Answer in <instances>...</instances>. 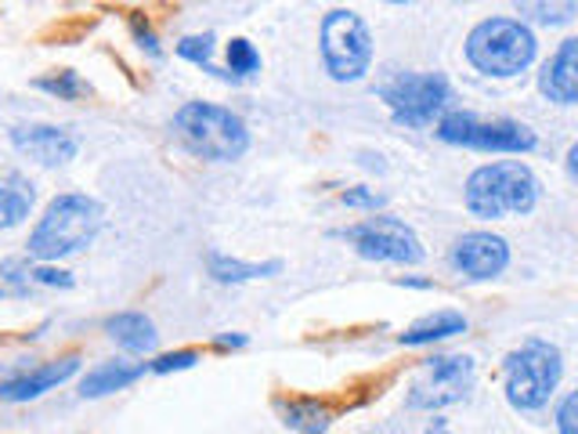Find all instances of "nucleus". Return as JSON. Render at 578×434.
Listing matches in <instances>:
<instances>
[{
	"instance_id": "f257e3e1",
	"label": "nucleus",
	"mask_w": 578,
	"mask_h": 434,
	"mask_svg": "<svg viewBox=\"0 0 578 434\" xmlns=\"http://www.w3.org/2000/svg\"><path fill=\"white\" fill-rule=\"evenodd\" d=\"M467 210L474 218H510V214H532L538 203V181L521 160H499L489 167H478L467 178Z\"/></svg>"
},
{
	"instance_id": "f03ea898",
	"label": "nucleus",
	"mask_w": 578,
	"mask_h": 434,
	"mask_svg": "<svg viewBox=\"0 0 578 434\" xmlns=\"http://www.w3.org/2000/svg\"><path fill=\"white\" fill-rule=\"evenodd\" d=\"M101 229V203L81 192H65L51 200L47 214L30 235V254L36 261H58L84 250Z\"/></svg>"
},
{
	"instance_id": "7ed1b4c3",
	"label": "nucleus",
	"mask_w": 578,
	"mask_h": 434,
	"mask_svg": "<svg viewBox=\"0 0 578 434\" xmlns=\"http://www.w3.org/2000/svg\"><path fill=\"white\" fill-rule=\"evenodd\" d=\"M174 130L178 138L189 145L195 156L203 160H239L249 149V130L246 124L225 105H210V102H189L174 113Z\"/></svg>"
},
{
	"instance_id": "20e7f679",
	"label": "nucleus",
	"mask_w": 578,
	"mask_h": 434,
	"mask_svg": "<svg viewBox=\"0 0 578 434\" xmlns=\"http://www.w3.org/2000/svg\"><path fill=\"white\" fill-rule=\"evenodd\" d=\"M467 62L484 76H517L535 62V33L521 19H484L467 36Z\"/></svg>"
},
{
	"instance_id": "39448f33",
	"label": "nucleus",
	"mask_w": 578,
	"mask_h": 434,
	"mask_svg": "<svg viewBox=\"0 0 578 434\" xmlns=\"http://www.w3.org/2000/svg\"><path fill=\"white\" fill-rule=\"evenodd\" d=\"M564 373L560 351L546 340H528L506 359V399L514 410H543Z\"/></svg>"
},
{
	"instance_id": "423d86ee",
	"label": "nucleus",
	"mask_w": 578,
	"mask_h": 434,
	"mask_svg": "<svg viewBox=\"0 0 578 434\" xmlns=\"http://www.w3.org/2000/svg\"><path fill=\"white\" fill-rule=\"evenodd\" d=\"M322 62L325 73L340 84H354L373 65V33L354 11H330L322 19Z\"/></svg>"
},
{
	"instance_id": "0eeeda50",
	"label": "nucleus",
	"mask_w": 578,
	"mask_h": 434,
	"mask_svg": "<svg viewBox=\"0 0 578 434\" xmlns=\"http://www.w3.org/2000/svg\"><path fill=\"white\" fill-rule=\"evenodd\" d=\"M394 124L402 127H427L449 105V81L441 73H398L379 87Z\"/></svg>"
},
{
	"instance_id": "6e6552de",
	"label": "nucleus",
	"mask_w": 578,
	"mask_h": 434,
	"mask_svg": "<svg viewBox=\"0 0 578 434\" xmlns=\"http://www.w3.org/2000/svg\"><path fill=\"white\" fill-rule=\"evenodd\" d=\"M438 138L478 152H532L535 135L517 120H478L474 113H449L438 120Z\"/></svg>"
},
{
	"instance_id": "1a4fd4ad",
	"label": "nucleus",
	"mask_w": 578,
	"mask_h": 434,
	"mask_svg": "<svg viewBox=\"0 0 578 434\" xmlns=\"http://www.w3.org/2000/svg\"><path fill=\"white\" fill-rule=\"evenodd\" d=\"M474 388V359L467 354H434V359L419 370L409 391L413 410H445L467 399Z\"/></svg>"
},
{
	"instance_id": "9d476101",
	"label": "nucleus",
	"mask_w": 578,
	"mask_h": 434,
	"mask_svg": "<svg viewBox=\"0 0 578 434\" xmlns=\"http://www.w3.org/2000/svg\"><path fill=\"white\" fill-rule=\"evenodd\" d=\"M344 240L370 261H394V265H416L424 261L419 235L398 218H370L362 225L344 229Z\"/></svg>"
},
{
	"instance_id": "9b49d317",
	"label": "nucleus",
	"mask_w": 578,
	"mask_h": 434,
	"mask_svg": "<svg viewBox=\"0 0 578 434\" xmlns=\"http://www.w3.org/2000/svg\"><path fill=\"white\" fill-rule=\"evenodd\" d=\"M452 265L467 275V279H492L510 265V246L492 232H467L463 240L452 246Z\"/></svg>"
},
{
	"instance_id": "f8f14e48",
	"label": "nucleus",
	"mask_w": 578,
	"mask_h": 434,
	"mask_svg": "<svg viewBox=\"0 0 578 434\" xmlns=\"http://www.w3.org/2000/svg\"><path fill=\"white\" fill-rule=\"evenodd\" d=\"M11 145L30 156V160L44 163V167H58L69 163L81 141H76L65 127H51V124H33V127H15L11 130Z\"/></svg>"
},
{
	"instance_id": "ddd939ff",
	"label": "nucleus",
	"mask_w": 578,
	"mask_h": 434,
	"mask_svg": "<svg viewBox=\"0 0 578 434\" xmlns=\"http://www.w3.org/2000/svg\"><path fill=\"white\" fill-rule=\"evenodd\" d=\"M538 91L557 105H578V36L564 41L538 73Z\"/></svg>"
},
{
	"instance_id": "4468645a",
	"label": "nucleus",
	"mask_w": 578,
	"mask_h": 434,
	"mask_svg": "<svg viewBox=\"0 0 578 434\" xmlns=\"http://www.w3.org/2000/svg\"><path fill=\"white\" fill-rule=\"evenodd\" d=\"M76 370H81V359H76V354H65V359H58V362H44V366H36V370L19 373L11 384H4L0 399L30 402V399H36V394H44L47 388H55V384H62V380H69Z\"/></svg>"
},
{
	"instance_id": "2eb2a0df",
	"label": "nucleus",
	"mask_w": 578,
	"mask_h": 434,
	"mask_svg": "<svg viewBox=\"0 0 578 434\" xmlns=\"http://www.w3.org/2000/svg\"><path fill=\"white\" fill-rule=\"evenodd\" d=\"M105 330L113 334V340L135 354H149L156 348V326L152 319H144L141 311H120L105 322Z\"/></svg>"
},
{
	"instance_id": "dca6fc26",
	"label": "nucleus",
	"mask_w": 578,
	"mask_h": 434,
	"mask_svg": "<svg viewBox=\"0 0 578 434\" xmlns=\"http://www.w3.org/2000/svg\"><path fill=\"white\" fill-rule=\"evenodd\" d=\"M33 210V186L15 170L0 174V229L19 225L22 218H30Z\"/></svg>"
},
{
	"instance_id": "f3484780",
	"label": "nucleus",
	"mask_w": 578,
	"mask_h": 434,
	"mask_svg": "<svg viewBox=\"0 0 578 434\" xmlns=\"http://www.w3.org/2000/svg\"><path fill=\"white\" fill-rule=\"evenodd\" d=\"M144 373V362L141 366H127V362H101L98 370H90L81 384L84 399H101V394H113V391H124L127 384Z\"/></svg>"
},
{
	"instance_id": "a211bd4d",
	"label": "nucleus",
	"mask_w": 578,
	"mask_h": 434,
	"mask_svg": "<svg viewBox=\"0 0 578 434\" xmlns=\"http://www.w3.org/2000/svg\"><path fill=\"white\" fill-rule=\"evenodd\" d=\"M456 334H467V319L459 311H434L427 319L413 322L409 330L402 334V345L419 348V345H434V340H445V337H456Z\"/></svg>"
},
{
	"instance_id": "6ab92c4d",
	"label": "nucleus",
	"mask_w": 578,
	"mask_h": 434,
	"mask_svg": "<svg viewBox=\"0 0 578 434\" xmlns=\"http://www.w3.org/2000/svg\"><path fill=\"white\" fill-rule=\"evenodd\" d=\"M206 268L217 283H249V279H268V275L282 272V261H265V265H249L239 257L225 254H206Z\"/></svg>"
},
{
	"instance_id": "aec40b11",
	"label": "nucleus",
	"mask_w": 578,
	"mask_h": 434,
	"mask_svg": "<svg viewBox=\"0 0 578 434\" xmlns=\"http://www.w3.org/2000/svg\"><path fill=\"white\" fill-rule=\"evenodd\" d=\"M282 416H286V427H293L300 434H322L330 427L333 410H325L319 402H289Z\"/></svg>"
},
{
	"instance_id": "412c9836",
	"label": "nucleus",
	"mask_w": 578,
	"mask_h": 434,
	"mask_svg": "<svg viewBox=\"0 0 578 434\" xmlns=\"http://www.w3.org/2000/svg\"><path fill=\"white\" fill-rule=\"evenodd\" d=\"M36 87L47 91V95L62 98V102H76V98H84L87 91H90L73 70H62L58 76H41V81H36Z\"/></svg>"
},
{
	"instance_id": "4be33fe9",
	"label": "nucleus",
	"mask_w": 578,
	"mask_h": 434,
	"mask_svg": "<svg viewBox=\"0 0 578 434\" xmlns=\"http://www.w3.org/2000/svg\"><path fill=\"white\" fill-rule=\"evenodd\" d=\"M517 11L543 25H560L578 15V4H517Z\"/></svg>"
},
{
	"instance_id": "5701e85b",
	"label": "nucleus",
	"mask_w": 578,
	"mask_h": 434,
	"mask_svg": "<svg viewBox=\"0 0 578 434\" xmlns=\"http://www.w3.org/2000/svg\"><path fill=\"white\" fill-rule=\"evenodd\" d=\"M228 70L232 76H249L260 70V55L249 41H232L228 44Z\"/></svg>"
},
{
	"instance_id": "b1692460",
	"label": "nucleus",
	"mask_w": 578,
	"mask_h": 434,
	"mask_svg": "<svg viewBox=\"0 0 578 434\" xmlns=\"http://www.w3.org/2000/svg\"><path fill=\"white\" fill-rule=\"evenodd\" d=\"M178 55L189 59L195 65H206L210 73H214V65H210V59H214V36H185V41L178 44Z\"/></svg>"
},
{
	"instance_id": "393cba45",
	"label": "nucleus",
	"mask_w": 578,
	"mask_h": 434,
	"mask_svg": "<svg viewBox=\"0 0 578 434\" xmlns=\"http://www.w3.org/2000/svg\"><path fill=\"white\" fill-rule=\"evenodd\" d=\"M200 362V354L195 351H170L163 359L152 362V373H178V370H192V366Z\"/></svg>"
},
{
	"instance_id": "a878e982",
	"label": "nucleus",
	"mask_w": 578,
	"mask_h": 434,
	"mask_svg": "<svg viewBox=\"0 0 578 434\" xmlns=\"http://www.w3.org/2000/svg\"><path fill=\"white\" fill-rule=\"evenodd\" d=\"M340 200H344L347 207H354V210H373V214L387 203L384 192H376V189H347Z\"/></svg>"
},
{
	"instance_id": "bb28decb",
	"label": "nucleus",
	"mask_w": 578,
	"mask_h": 434,
	"mask_svg": "<svg viewBox=\"0 0 578 434\" xmlns=\"http://www.w3.org/2000/svg\"><path fill=\"white\" fill-rule=\"evenodd\" d=\"M557 427L560 434H578V391H571L557 410Z\"/></svg>"
},
{
	"instance_id": "cd10ccee",
	"label": "nucleus",
	"mask_w": 578,
	"mask_h": 434,
	"mask_svg": "<svg viewBox=\"0 0 578 434\" xmlns=\"http://www.w3.org/2000/svg\"><path fill=\"white\" fill-rule=\"evenodd\" d=\"M30 279L41 283V286H62V289L73 286V275L69 272H58V268H30Z\"/></svg>"
},
{
	"instance_id": "c85d7f7f",
	"label": "nucleus",
	"mask_w": 578,
	"mask_h": 434,
	"mask_svg": "<svg viewBox=\"0 0 578 434\" xmlns=\"http://www.w3.org/2000/svg\"><path fill=\"white\" fill-rule=\"evenodd\" d=\"M130 30H135L138 44H141L144 51H149V55H160V44H156V36H152V30H149V22H141V15L130 19Z\"/></svg>"
},
{
	"instance_id": "c756f323",
	"label": "nucleus",
	"mask_w": 578,
	"mask_h": 434,
	"mask_svg": "<svg viewBox=\"0 0 578 434\" xmlns=\"http://www.w3.org/2000/svg\"><path fill=\"white\" fill-rule=\"evenodd\" d=\"M217 345H221V348H243L246 337H243V334H235V337H217Z\"/></svg>"
},
{
	"instance_id": "7c9ffc66",
	"label": "nucleus",
	"mask_w": 578,
	"mask_h": 434,
	"mask_svg": "<svg viewBox=\"0 0 578 434\" xmlns=\"http://www.w3.org/2000/svg\"><path fill=\"white\" fill-rule=\"evenodd\" d=\"M568 174L578 181V141L571 145V152H568Z\"/></svg>"
},
{
	"instance_id": "2f4dec72",
	"label": "nucleus",
	"mask_w": 578,
	"mask_h": 434,
	"mask_svg": "<svg viewBox=\"0 0 578 434\" xmlns=\"http://www.w3.org/2000/svg\"><path fill=\"white\" fill-rule=\"evenodd\" d=\"M427 434H452V431H449V427H445V420H438V424H434V427H430Z\"/></svg>"
},
{
	"instance_id": "473e14b6",
	"label": "nucleus",
	"mask_w": 578,
	"mask_h": 434,
	"mask_svg": "<svg viewBox=\"0 0 578 434\" xmlns=\"http://www.w3.org/2000/svg\"><path fill=\"white\" fill-rule=\"evenodd\" d=\"M15 377H19V373H4V370H0V391H4V384H11Z\"/></svg>"
}]
</instances>
